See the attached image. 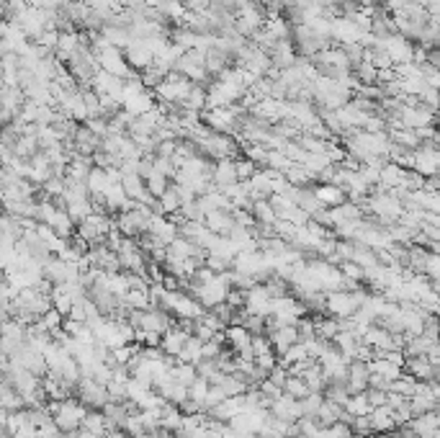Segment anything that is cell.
<instances>
[{
	"label": "cell",
	"mask_w": 440,
	"mask_h": 438,
	"mask_svg": "<svg viewBox=\"0 0 440 438\" xmlns=\"http://www.w3.org/2000/svg\"><path fill=\"white\" fill-rule=\"evenodd\" d=\"M252 217L258 219V225H265V227H273L276 222H279V211L273 207V201L270 199H258L252 201Z\"/></svg>",
	"instance_id": "16"
},
{
	"label": "cell",
	"mask_w": 440,
	"mask_h": 438,
	"mask_svg": "<svg viewBox=\"0 0 440 438\" xmlns=\"http://www.w3.org/2000/svg\"><path fill=\"white\" fill-rule=\"evenodd\" d=\"M168 189H170V178H165V175L157 173V170H155V173L147 178V191L152 193L155 199H160V196L168 191Z\"/></svg>",
	"instance_id": "32"
},
{
	"label": "cell",
	"mask_w": 440,
	"mask_h": 438,
	"mask_svg": "<svg viewBox=\"0 0 440 438\" xmlns=\"http://www.w3.org/2000/svg\"><path fill=\"white\" fill-rule=\"evenodd\" d=\"M82 428L90 430V433H98V436H106L108 430V418L103 415V410H90L82 420Z\"/></svg>",
	"instance_id": "25"
},
{
	"label": "cell",
	"mask_w": 440,
	"mask_h": 438,
	"mask_svg": "<svg viewBox=\"0 0 440 438\" xmlns=\"http://www.w3.org/2000/svg\"><path fill=\"white\" fill-rule=\"evenodd\" d=\"M324 397H327V400L340 402V405H345V402L351 400L348 379H330V382H327V389H324Z\"/></svg>",
	"instance_id": "22"
},
{
	"label": "cell",
	"mask_w": 440,
	"mask_h": 438,
	"mask_svg": "<svg viewBox=\"0 0 440 438\" xmlns=\"http://www.w3.org/2000/svg\"><path fill=\"white\" fill-rule=\"evenodd\" d=\"M211 181H214L216 191H225L227 186L240 181V175H237V160H216L214 170H211Z\"/></svg>",
	"instance_id": "8"
},
{
	"label": "cell",
	"mask_w": 440,
	"mask_h": 438,
	"mask_svg": "<svg viewBox=\"0 0 440 438\" xmlns=\"http://www.w3.org/2000/svg\"><path fill=\"white\" fill-rule=\"evenodd\" d=\"M353 73H355V78H358L360 85H378V67L376 64L363 62V64H358Z\"/></svg>",
	"instance_id": "29"
},
{
	"label": "cell",
	"mask_w": 440,
	"mask_h": 438,
	"mask_svg": "<svg viewBox=\"0 0 440 438\" xmlns=\"http://www.w3.org/2000/svg\"><path fill=\"white\" fill-rule=\"evenodd\" d=\"M283 392L286 394H291V397H297V400H304L306 394L312 392V389H309V384L304 382V379H301V376H288V382H286V387H283Z\"/></svg>",
	"instance_id": "30"
},
{
	"label": "cell",
	"mask_w": 440,
	"mask_h": 438,
	"mask_svg": "<svg viewBox=\"0 0 440 438\" xmlns=\"http://www.w3.org/2000/svg\"><path fill=\"white\" fill-rule=\"evenodd\" d=\"M405 402H407L405 394L389 392V397H387V405H389V408H399V405H405Z\"/></svg>",
	"instance_id": "37"
},
{
	"label": "cell",
	"mask_w": 440,
	"mask_h": 438,
	"mask_svg": "<svg viewBox=\"0 0 440 438\" xmlns=\"http://www.w3.org/2000/svg\"><path fill=\"white\" fill-rule=\"evenodd\" d=\"M371 387V366L369 361H351L348 364V389L351 394H360V392H369Z\"/></svg>",
	"instance_id": "6"
},
{
	"label": "cell",
	"mask_w": 440,
	"mask_h": 438,
	"mask_svg": "<svg viewBox=\"0 0 440 438\" xmlns=\"http://www.w3.org/2000/svg\"><path fill=\"white\" fill-rule=\"evenodd\" d=\"M389 137H391V142L407 147V150H417V147H423V139H420V134H417V129L389 127Z\"/></svg>",
	"instance_id": "17"
},
{
	"label": "cell",
	"mask_w": 440,
	"mask_h": 438,
	"mask_svg": "<svg viewBox=\"0 0 440 438\" xmlns=\"http://www.w3.org/2000/svg\"><path fill=\"white\" fill-rule=\"evenodd\" d=\"M438 364H440V358H438Z\"/></svg>",
	"instance_id": "42"
},
{
	"label": "cell",
	"mask_w": 440,
	"mask_h": 438,
	"mask_svg": "<svg viewBox=\"0 0 440 438\" xmlns=\"http://www.w3.org/2000/svg\"><path fill=\"white\" fill-rule=\"evenodd\" d=\"M315 191H317L319 201H322V204L327 207V209L342 207V204L348 201V193H345V189H340V186H335V183H322V186H317Z\"/></svg>",
	"instance_id": "15"
},
{
	"label": "cell",
	"mask_w": 440,
	"mask_h": 438,
	"mask_svg": "<svg viewBox=\"0 0 440 438\" xmlns=\"http://www.w3.org/2000/svg\"><path fill=\"white\" fill-rule=\"evenodd\" d=\"M309 358V353H306V346L299 340V343H294V346L288 348L286 353L281 356V364L286 366V369H291V366H297V364H301V361H306Z\"/></svg>",
	"instance_id": "27"
},
{
	"label": "cell",
	"mask_w": 440,
	"mask_h": 438,
	"mask_svg": "<svg viewBox=\"0 0 440 438\" xmlns=\"http://www.w3.org/2000/svg\"><path fill=\"white\" fill-rule=\"evenodd\" d=\"M435 438H440V433H438V436H435Z\"/></svg>",
	"instance_id": "40"
},
{
	"label": "cell",
	"mask_w": 440,
	"mask_h": 438,
	"mask_svg": "<svg viewBox=\"0 0 440 438\" xmlns=\"http://www.w3.org/2000/svg\"><path fill=\"white\" fill-rule=\"evenodd\" d=\"M414 3H420L423 8H430V3H432V0H414Z\"/></svg>",
	"instance_id": "38"
},
{
	"label": "cell",
	"mask_w": 440,
	"mask_h": 438,
	"mask_svg": "<svg viewBox=\"0 0 440 438\" xmlns=\"http://www.w3.org/2000/svg\"><path fill=\"white\" fill-rule=\"evenodd\" d=\"M78 397L82 400V405H88L90 410H103L108 402H111L108 387L96 382L93 376H82L80 382H78Z\"/></svg>",
	"instance_id": "2"
},
{
	"label": "cell",
	"mask_w": 440,
	"mask_h": 438,
	"mask_svg": "<svg viewBox=\"0 0 440 438\" xmlns=\"http://www.w3.org/2000/svg\"><path fill=\"white\" fill-rule=\"evenodd\" d=\"M315 330H317V338L335 340V338H337V333H340V319L330 317V315H317V317H315Z\"/></svg>",
	"instance_id": "18"
},
{
	"label": "cell",
	"mask_w": 440,
	"mask_h": 438,
	"mask_svg": "<svg viewBox=\"0 0 440 438\" xmlns=\"http://www.w3.org/2000/svg\"><path fill=\"white\" fill-rule=\"evenodd\" d=\"M178 361L180 364H193V366L201 364V361H204V340L196 338V335H191L188 343H186V348L180 351Z\"/></svg>",
	"instance_id": "20"
},
{
	"label": "cell",
	"mask_w": 440,
	"mask_h": 438,
	"mask_svg": "<svg viewBox=\"0 0 440 438\" xmlns=\"http://www.w3.org/2000/svg\"><path fill=\"white\" fill-rule=\"evenodd\" d=\"M414 173L425 178H438L440 175V147L435 142H425L423 147L414 150Z\"/></svg>",
	"instance_id": "3"
},
{
	"label": "cell",
	"mask_w": 440,
	"mask_h": 438,
	"mask_svg": "<svg viewBox=\"0 0 440 438\" xmlns=\"http://www.w3.org/2000/svg\"><path fill=\"white\" fill-rule=\"evenodd\" d=\"M180 209H183L180 191L175 183H170V189L162 193L160 199H157V204H155V211H157V214H165V217H175V214H180Z\"/></svg>",
	"instance_id": "14"
},
{
	"label": "cell",
	"mask_w": 440,
	"mask_h": 438,
	"mask_svg": "<svg viewBox=\"0 0 440 438\" xmlns=\"http://www.w3.org/2000/svg\"><path fill=\"white\" fill-rule=\"evenodd\" d=\"M407 426L412 428L414 436H420V438H435L440 433V410L423 412V415H414V418L410 420Z\"/></svg>",
	"instance_id": "7"
},
{
	"label": "cell",
	"mask_w": 440,
	"mask_h": 438,
	"mask_svg": "<svg viewBox=\"0 0 440 438\" xmlns=\"http://www.w3.org/2000/svg\"><path fill=\"white\" fill-rule=\"evenodd\" d=\"M168 70L165 67H160V64H152V67H147L144 73H139V78H142V82H144V88L147 91H157L160 88L162 82L168 80Z\"/></svg>",
	"instance_id": "21"
},
{
	"label": "cell",
	"mask_w": 440,
	"mask_h": 438,
	"mask_svg": "<svg viewBox=\"0 0 440 438\" xmlns=\"http://www.w3.org/2000/svg\"><path fill=\"white\" fill-rule=\"evenodd\" d=\"M327 400L324 392H309L304 400H299V408H301V418H317V412L322 408V402Z\"/></svg>",
	"instance_id": "24"
},
{
	"label": "cell",
	"mask_w": 440,
	"mask_h": 438,
	"mask_svg": "<svg viewBox=\"0 0 440 438\" xmlns=\"http://www.w3.org/2000/svg\"><path fill=\"white\" fill-rule=\"evenodd\" d=\"M345 410L351 412L353 418H363V415H371L373 408H371L366 392H360V394H351V400L345 402Z\"/></svg>",
	"instance_id": "23"
},
{
	"label": "cell",
	"mask_w": 440,
	"mask_h": 438,
	"mask_svg": "<svg viewBox=\"0 0 440 438\" xmlns=\"http://www.w3.org/2000/svg\"><path fill=\"white\" fill-rule=\"evenodd\" d=\"M173 379L180 384H186V387H191V384L198 379V369L193 364H175L173 366Z\"/></svg>",
	"instance_id": "28"
},
{
	"label": "cell",
	"mask_w": 440,
	"mask_h": 438,
	"mask_svg": "<svg viewBox=\"0 0 440 438\" xmlns=\"http://www.w3.org/2000/svg\"><path fill=\"white\" fill-rule=\"evenodd\" d=\"M126 438H137V436H126Z\"/></svg>",
	"instance_id": "39"
},
{
	"label": "cell",
	"mask_w": 440,
	"mask_h": 438,
	"mask_svg": "<svg viewBox=\"0 0 440 438\" xmlns=\"http://www.w3.org/2000/svg\"><path fill=\"white\" fill-rule=\"evenodd\" d=\"M111 183H116L114 178H111V173H108L106 168H93V173L88 175V189L93 196H100V193H106L108 189H111Z\"/></svg>",
	"instance_id": "19"
},
{
	"label": "cell",
	"mask_w": 440,
	"mask_h": 438,
	"mask_svg": "<svg viewBox=\"0 0 440 438\" xmlns=\"http://www.w3.org/2000/svg\"><path fill=\"white\" fill-rule=\"evenodd\" d=\"M270 412H273L276 418H281V420H288V423H294V420L301 418L299 400H297V397H291V394H286V392L273 400V405H270Z\"/></svg>",
	"instance_id": "10"
},
{
	"label": "cell",
	"mask_w": 440,
	"mask_h": 438,
	"mask_svg": "<svg viewBox=\"0 0 440 438\" xmlns=\"http://www.w3.org/2000/svg\"><path fill=\"white\" fill-rule=\"evenodd\" d=\"M299 438H304V436H299Z\"/></svg>",
	"instance_id": "41"
},
{
	"label": "cell",
	"mask_w": 440,
	"mask_h": 438,
	"mask_svg": "<svg viewBox=\"0 0 440 438\" xmlns=\"http://www.w3.org/2000/svg\"><path fill=\"white\" fill-rule=\"evenodd\" d=\"M371 426H373V433H396L399 423H396L394 408L389 405H381L371 412Z\"/></svg>",
	"instance_id": "13"
},
{
	"label": "cell",
	"mask_w": 440,
	"mask_h": 438,
	"mask_svg": "<svg viewBox=\"0 0 440 438\" xmlns=\"http://www.w3.org/2000/svg\"><path fill=\"white\" fill-rule=\"evenodd\" d=\"M330 438H355V433H353V426L351 423H335V426H330Z\"/></svg>",
	"instance_id": "36"
},
{
	"label": "cell",
	"mask_w": 440,
	"mask_h": 438,
	"mask_svg": "<svg viewBox=\"0 0 440 438\" xmlns=\"http://www.w3.org/2000/svg\"><path fill=\"white\" fill-rule=\"evenodd\" d=\"M405 371L412 374L417 382H435L438 379L440 366L430 356H410L405 364Z\"/></svg>",
	"instance_id": "5"
},
{
	"label": "cell",
	"mask_w": 440,
	"mask_h": 438,
	"mask_svg": "<svg viewBox=\"0 0 440 438\" xmlns=\"http://www.w3.org/2000/svg\"><path fill=\"white\" fill-rule=\"evenodd\" d=\"M270 343H273V348H276V353H279V358L286 353L288 348L294 346V343H299V328L297 325H286V328H276L268 333Z\"/></svg>",
	"instance_id": "12"
},
{
	"label": "cell",
	"mask_w": 440,
	"mask_h": 438,
	"mask_svg": "<svg viewBox=\"0 0 440 438\" xmlns=\"http://www.w3.org/2000/svg\"><path fill=\"white\" fill-rule=\"evenodd\" d=\"M49 412L54 415L57 426L62 428V433H75V430L82 428V420L90 412L88 405H82L80 397H70V400H49L46 402Z\"/></svg>",
	"instance_id": "1"
},
{
	"label": "cell",
	"mask_w": 440,
	"mask_h": 438,
	"mask_svg": "<svg viewBox=\"0 0 440 438\" xmlns=\"http://www.w3.org/2000/svg\"><path fill=\"white\" fill-rule=\"evenodd\" d=\"M407 178H410V170L402 168V165L396 163H387L384 165V170H381V189H387V191H396V189H405L407 186Z\"/></svg>",
	"instance_id": "11"
},
{
	"label": "cell",
	"mask_w": 440,
	"mask_h": 438,
	"mask_svg": "<svg viewBox=\"0 0 440 438\" xmlns=\"http://www.w3.org/2000/svg\"><path fill=\"white\" fill-rule=\"evenodd\" d=\"M410 405H412L414 415H423V412L438 410V392H435V384L432 382H420L417 384V392L410 397Z\"/></svg>",
	"instance_id": "4"
},
{
	"label": "cell",
	"mask_w": 440,
	"mask_h": 438,
	"mask_svg": "<svg viewBox=\"0 0 440 438\" xmlns=\"http://www.w3.org/2000/svg\"><path fill=\"white\" fill-rule=\"evenodd\" d=\"M209 392H211V382H209V379H204V376H198L196 382L191 384V400L198 402L201 408H204V402H206ZM204 412H206V410H204Z\"/></svg>",
	"instance_id": "31"
},
{
	"label": "cell",
	"mask_w": 440,
	"mask_h": 438,
	"mask_svg": "<svg viewBox=\"0 0 440 438\" xmlns=\"http://www.w3.org/2000/svg\"><path fill=\"white\" fill-rule=\"evenodd\" d=\"M252 353H255V358L273 356V353H276V348H273V343H270L268 335H252Z\"/></svg>",
	"instance_id": "33"
},
{
	"label": "cell",
	"mask_w": 440,
	"mask_h": 438,
	"mask_svg": "<svg viewBox=\"0 0 440 438\" xmlns=\"http://www.w3.org/2000/svg\"><path fill=\"white\" fill-rule=\"evenodd\" d=\"M204 225H206L214 235H222V238H229V232L237 227V222H234V214L229 209H216V211H209L206 219H204Z\"/></svg>",
	"instance_id": "9"
},
{
	"label": "cell",
	"mask_w": 440,
	"mask_h": 438,
	"mask_svg": "<svg viewBox=\"0 0 440 438\" xmlns=\"http://www.w3.org/2000/svg\"><path fill=\"white\" fill-rule=\"evenodd\" d=\"M261 170V165L250 160V157H240L237 160V175H240V181H250L252 175Z\"/></svg>",
	"instance_id": "34"
},
{
	"label": "cell",
	"mask_w": 440,
	"mask_h": 438,
	"mask_svg": "<svg viewBox=\"0 0 440 438\" xmlns=\"http://www.w3.org/2000/svg\"><path fill=\"white\" fill-rule=\"evenodd\" d=\"M366 397H369L371 408L376 410V408H381V405H387L389 389H378V387H369V392H366Z\"/></svg>",
	"instance_id": "35"
},
{
	"label": "cell",
	"mask_w": 440,
	"mask_h": 438,
	"mask_svg": "<svg viewBox=\"0 0 440 438\" xmlns=\"http://www.w3.org/2000/svg\"><path fill=\"white\" fill-rule=\"evenodd\" d=\"M417 379H414L412 374H402L396 382H391V387H389V392H396V394H405L407 400L412 397L414 392H417Z\"/></svg>",
	"instance_id": "26"
}]
</instances>
